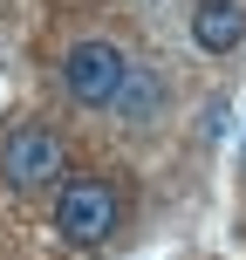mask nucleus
I'll use <instances>...</instances> for the list:
<instances>
[{"label": "nucleus", "mask_w": 246, "mask_h": 260, "mask_svg": "<svg viewBox=\"0 0 246 260\" xmlns=\"http://www.w3.org/2000/svg\"><path fill=\"white\" fill-rule=\"evenodd\" d=\"M123 226V199L110 178H68L55 185V233L68 240V247H103V240H117Z\"/></svg>", "instance_id": "f257e3e1"}, {"label": "nucleus", "mask_w": 246, "mask_h": 260, "mask_svg": "<svg viewBox=\"0 0 246 260\" xmlns=\"http://www.w3.org/2000/svg\"><path fill=\"white\" fill-rule=\"evenodd\" d=\"M68 171V151L55 130L41 123H14L7 137H0V178L14 185V192H41V185H62Z\"/></svg>", "instance_id": "f03ea898"}, {"label": "nucleus", "mask_w": 246, "mask_h": 260, "mask_svg": "<svg viewBox=\"0 0 246 260\" xmlns=\"http://www.w3.org/2000/svg\"><path fill=\"white\" fill-rule=\"evenodd\" d=\"M123 76H130V55L117 41H76V48L62 55V89H68V103H82V110H110L117 89H123Z\"/></svg>", "instance_id": "7ed1b4c3"}, {"label": "nucleus", "mask_w": 246, "mask_h": 260, "mask_svg": "<svg viewBox=\"0 0 246 260\" xmlns=\"http://www.w3.org/2000/svg\"><path fill=\"white\" fill-rule=\"evenodd\" d=\"M192 41L205 55L246 48V7H239V0H198V7H192Z\"/></svg>", "instance_id": "20e7f679"}, {"label": "nucleus", "mask_w": 246, "mask_h": 260, "mask_svg": "<svg viewBox=\"0 0 246 260\" xmlns=\"http://www.w3.org/2000/svg\"><path fill=\"white\" fill-rule=\"evenodd\" d=\"M117 117H130V123H151L157 110H164V76L157 69H144V62H130V76H123V89H117Z\"/></svg>", "instance_id": "39448f33"}]
</instances>
